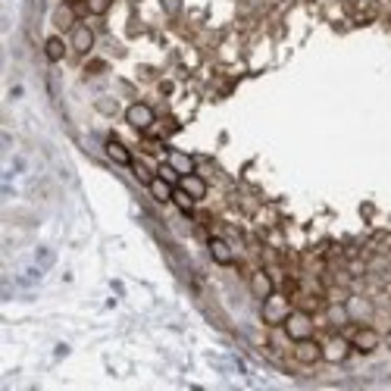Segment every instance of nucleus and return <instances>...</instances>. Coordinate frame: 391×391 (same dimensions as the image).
Returning a JSON list of instances; mask_svg holds the SVG:
<instances>
[{"label": "nucleus", "instance_id": "nucleus-5", "mask_svg": "<svg viewBox=\"0 0 391 391\" xmlns=\"http://www.w3.org/2000/svg\"><path fill=\"white\" fill-rule=\"evenodd\" d=\"M379 341H382V335L373 326H357V332L350 335V344H354L357 354H373L379 348Z\"/></svg>", "mask_w": 391, "mask_h": 391}, {"label": "nucleus", "instance_id": "nucleus-3", "mask_svg": "<svg viewBox=\"0 0 391 391\" xmlns=\"http://www.w3.org/2000/svg\"><path fill=\"white\" fill-rule=\"evenodd\" d=\"M350 350H354V344H350V338H344V335H332V338L323 341L326 363H344V360L350 357Z\"/></svg>", "mask_w": 391, "mask_h": 391}, {"label": "nucleus", "instance_id": "nucleus-7", "mask_svg": "<svg viewBox=\"0 0 391 391\" xmlns=\"http://www.w3.org/2000/svg\"><path fill=\"white\" fill-rule=\"evenodd\" d=\"M69 47H73L78 57H88V53L94 50V31H91L88 26H82V22H78V26L69 31Z\"/></svg>", "mask_w": 391, "mask_h": 391}, {"label": "nucleus", "instance_id": "nucleus-8", "mask_svg": "<svg viewBox=\"0 0 391 391\" xmlns=\"http://www.w3.org/2000/svg\"><path fill=\"white\" fill-rule=\"evenodd\" d=\"M104 154H107V160H113V163H116V166H132V163H135V156H132V151L122 144L119 138H107Z\"/></svg>", "mask_w": 391, "mask_h": 391}, {"label": "nucleus", "instance_id": "nucleus-17", "mask_svg": "<svg viewBox=\"0 0 391 391\" xmlns=\"http://www.w3.org/2000/svg\"><path fill=\"white\" fill-rule=\"evenodd\" d=\"M348 313H350V319H363V316H370V313H373V304L366 301V297H350Z\"/></svg>", "mask_w": 391, "mask_h": 391}, {"label": "nucleus", "instance_id": "nucleus-10", "mask_svg": "<svg viewBox=\"0 0 391 391\" xmlns=\"http://www.w3.org/2000/svg\"><path fill=\"white\" fill-rule=\"evenodd\" d=\"M75 6L73 4H60L57 10H53V26H57L60 31H73L78 26V19H75Z\"/></svg>", "mask_w": 391, "mask_h": 391}, {"label": "nucleus", "instance_id": "nucleus-1", "mask_svg": "<svg viewBox=\"0 0 391 391\" xmlns=\"http://www.w3.org/2000/svg\"><path fill=\"white\" fill-rule=\"evenodd\" d=\"M288 313H291V301H288V294L272 291L269 297H263V304H260V319H263L266 326H282Z\"/></svg>", "mask_w": 391, "mask_h": 391}, {"label": "nucleus", "instance_id": "nucleus-6", "mask_svg": "<svg viewBox=\"0 0 391 391\" xmlns=\"http://www.w3.org/2000/svg\"><path fill=\"white\" fill-rule=\"evenodd\" d=\"M294 357H297V363H304V366H316L319 360H323V344L313 338L294 341Z\"/></svg>", "mask_w": 391, "mask_h": 391}, {"label": "nucleus", "instance_id": "nucleus-19", "mask_svg": "<svg viewBox=\"0 0 391 391\" xmlns=\"http://www.w3.org/2000/svg\"><path fill=\"white\" fill-rule=\"evenodd\" d=\"M132 172H135V178H138V182L141 185H151L154 182V176H156V172L151 169V166H147V163L144 160H135V163H132V166H129Z\"/></svg>", "mask_w": 391, "mask_h": 391}, {"label": "nucleus", "instance_id": "nucleus-2", "mask_svg": "<svg viewBox=\"0 0 391 391\" xmlns=\"http://www.w3.org/2000/svg\"><path fill=\"white\" fill-rule=\"evenodd\" d=\"M282 328H285V338L288 341H304V338H313V313L307 310H291L285 316V323H282Z\"/></svg>", "mask_w": 391, "mask_h": 391}, {"label": "nucleus", "instance_id": "nucleus-14", "mask_svg": "<svg viewBox=\"0 0 391 391\" xmlns=\"http://www.w3.org/2000/svg\"><path fill=\"white\" fill-rule=\"evenodd\" d=\"M169 166L178 172V176H191L194 172V156L191 154H182V151H169Z\"/></svg>", "mask_w": 391, "mask_h": 391}, {"label": "nucleus", "instance_id": "nucleus-23", "mask_svg": "<svg viewBox=\"0 0 391 391\" xmlns=\"http://www.w3.org/2000/svg\"><path fill=\"white\" fill-rule=\"evenodd\" d=\"M385 348L391 350V328H388V335H385Z\"/></svg>", "mask_w": 391, "mask_h": 391}, {"label": "nucleus", "instance_id": "nucleus-15", "mask_svg": "<svg viewBox=\"0 0 391 391\" xmlns=\"http://www.w3.org/2000/svg\"><path fill=\"white\" fill-rule=\"evenodd\" d=\"M326 319L332 328H341L350 323V313H348V304H328L326 307Z\"/></svg>", "mask_w": 391, "mask_h": 391}, {"label": "nucleus", "instance_id": "nucleus-13", "mask_svg": "<svg viewBox=\"0 0 391 391\" xmlns=\"http://www.w3.org/2000/svg\"><path fill=\"white\" fill-rule=\"evenodd\" d=\"M147 188H151V198L156 203H172V191H176V185L166 182L163 176H154V182L147 185Z\"/></svg>", "mask_w": 391, "mask_h": 391}, {"label": "nucleus", "instance_id": "nucleus-9", "mask_svg": "<svg viewBox=\"0 0 391 391\" xmlns=\"http://www.w3.org/2000/svg\"><path fill=\"white\" fill-rule=\"evenodd\" d=\"M250 291H254V297H269L272 291H276V282H272V276L266 269H257L254 276H250Z\"/></svg>", "mask_w": 391, "mask_h": 391}, {"label": "nucleus", "instance_id": "nucleus-18", "mask_svg": "<svg viewBox=\"0 0 391 391\" xmlns=\"http://www.w3.org/2000/svg\"><path fill=\"white\" fill-rule=\"evenodd\" d=\"M172 203H176V207L182 210V213L191 216V213H194V203H198V200H194L191 194L185 191V188H178V185H176V191H172Z\"/></svg>", "mask_w": 391, "mask_h": 391}, {"label": "nucleus", "instance_id": "nucleus-20", "mask_svg": "<svg viewBox=\"0 0 391 391\" xmlns=\"http://www.w3.org/2000/svg\"><path fill=\"white\" fill-rule=\"evenodd\" d=\"M109 4L113 0H85V13H91V16H104L109 10Z\"/></svg>", "mask_w": 391, "mask_h": 391}, {"label": "nucleus", "instance_id": "nucleus-16", "mask_svg": "<svg viewBox=\"0 0 391 391\" xmlns=\"http://www.w3.org/2000/svg\"><path fill=\"white\" fill-rule=\"evenodd\" d=\"M66 50H69V47H66V41H63L60 35H50L44 41V53H47V60H50V63H60L63 57H66Z\"/></svg>", "mask_w": 391, "mask_h": 391}, {"label": "nucleus", "instance_id": "nucleus-11", "mask_svg": "<svg viewBox=\"0 0 391 391\" xmlns=\"http://www.w3.org/2000/svg\"><path fill=\"white\" fill-rule=\"evenodd\" d=\"M207 250H210V257H213V263H219V266L232 263V247H229V241H225V238H210Z\"/></svg>", "mask_w": 391, "mask_h": 391}, {"label": "nucleus", "instance_id": "nucleus-21", "mask_svg": "<svg viewBox=\"0 0 391 391\" xmlns=\"http://www.w3.org/2000/svg\"><path fill=\"white\" fill-rule=\"evenodd\" d=\"M319 307H323V301H319V297H304V301H301V310H307V313H316Z\"/></svg>", "mask_w": 391, "mask_h": 391}, {"label": "nucleus", "instance_id": "nucleus-12", "mask_svg": "<svg viewBox=\"0 0 391 391\" xmlns=\"http://www.w3.org/2000/svg\"><path fill=\"white\" fill-rule=\"evenodd\" d=\"M178 188H185V191L191 194L194 200H203V198H207V182H203L198 172H191V176H182V178H178Z\"/></svg>", "mask_w": 391, "mask_h": 391}, {"label": "nucleus", "instance_id": "nucleus-22", "mask_svg": "<svg viewBox=\"0 0 391 391\" xmlns=\"http://www.w3.org/2000/svg\"><path fill=\"white\" fill-rule=\"evenodd\" d=\"M156 176H163V178H166V182H172V185H178V178H182L176 169L169 166V163H166V166H160V172H156Z\"/></svg>", "mask_w": 391, "mask_h": 391}, {"label": "nucleus", "instance_id": "nucleus-4", "mask_svg": "<svg viewBox=\"0 0 391 391\" xmlns=\"http://www.w3.org/2000/svg\"><path fill=\"white\" fill-rule=\"evenodd\" d=\"M125 122L132 125V129H138V132H147L151 125L156 122V113L151 109V104H129L125 107Z\"/></svg>", "mask_w": 391, "mask_h": 391}]
</instances>
